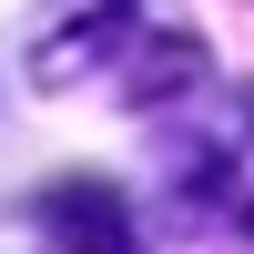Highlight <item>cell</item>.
Returning <instances> with one entry per match:
<instances>
[{
	"label": "cell",
	"instance_id": "cell-1",
	"mask_svg": "<svg viewBox=\"0 0 254 254\" xmlns=\"http://www.w3.org/2000/svg\"><path fill=\"white\" fill-rule=\"evenodd\" d=\"M203 71V51L183 41V20L163 0H31V81L41 92H122L153 112L163 92Z\"/></svg>",
	"mask_w": 254,
	"mask_h": 254
},
{
	"label": "cell",
	"instance_id": "cell-2",
	"mask_svg": "<svg viewBox=\"0 0 254 254\" xmlns=\"http://www.w3.org/2000/svg\"><path fill=\"white\" fill-rule=\"evenodd\" d=\"M153 142H163V183L224 234H254V92L244 81L193 71L183 92L153 102Z\"/></svg>",
	"mask_w": 254,
	"mask_h": 254
},
{
	"label": "cell",
	"instance_id": "cell-3",
	"mask_svg": "<svg viewBox=\"0 0 254 254\" xmlns=\"http://www.w3.org/2000/svg\"><path fill=\"white\" fill-rule=\"evenodd\" d=\"M31 234L51 254H132L122 193H102V183H51V193H31Z\"/></svg>",
	"mask_w": 254,
	"mask_h": 254
}]
</instances>
